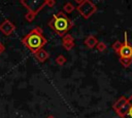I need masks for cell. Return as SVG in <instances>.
I'll return each mask as SVG.
<instances>
[{"label": "cell", "instance_id": "1", "mask_svg": "<svg viewBox=\"0 0 132 118\" xmlns=\"http://www.w3.org/2000/svg\"><path fill=\"white\" fill-rule=\"evenodd\" d=\"M23 42L27 46V48H29L32 52H36L46 43V40L42 36L40 30L39 29H35V30L31 31L23 39Z\"/></svg>", "mask_w": 132, "mask_h": 118}, {"label": "cell", "instance_id": "2", "mask_svg": "<svg viewBox=\"0 0 132 118\" xmlns=\"http://www.w3.org/2000/svg\"><path fill=\"white\" fill-rule=\"evenodd\" d=\"M51 25H52V28H53L57 33H59L60 35H62V34H64L67 30L70 29L71 23L69 22V19L67 18V16H66L64 13L60 12V13H58L57 15L54 16V18H53Z\"/></svg>", "mask_w": 132, "mask_h": 118}, {"label": "cell", "instance_id": "3", "mask_svg": "<svg viewBox=\"0 0 132 118\" xmlns=\"http://www.w3.org/2000/svg\"><path fill=\"white\" fill-rule=\"evenodd\" d=\"M120 54L122 55V57H127V58H130L132 56V47L128 45L127 39H125V44H123L120 48Z\"/></svg>", "mask_w": 132, "mask_h": 118}, {"label": "cell", "instance_id": "4", "mask_svg": "<svg viewBox=\"0 0 132 118\" xmlns=\"http://www.w3.org/2000/svg\"><path fill=\"white\" fill-rule=\"evenodd\" d=\"M45 0H23V2H24V4H26L27 6H30V7H32V6H37V7H40L42 4H43V2H44Z\"/></svg>", "mask_w": 132, "mask_h": 118}, {"label": "cell", "instance_id": "5", "mask_svg": "<svg viewBox=\"0 0 132 118\" xmlns=\"http://www.w3.org/2000/svg\"><path fill=\"white\" fill-rule=\"evenodd\" d=\"M129 106H128V110L126 111L125 114V118H132V96L129 100Z\"/></svg>", "mask_w": 132, "mask_h": 118}]
</instances>
